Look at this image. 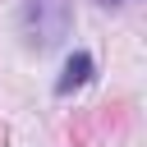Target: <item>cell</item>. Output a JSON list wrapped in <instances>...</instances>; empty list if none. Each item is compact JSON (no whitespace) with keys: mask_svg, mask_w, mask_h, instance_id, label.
I'll list each match as a JSON object with an SVG mask.
<instances>
[{"mask_svg":"<svg viewBox=\"0 0 147 147\" xmlns=\"http://www.w3.org/2000/svg\"><path fill=\"white\" fill-rule=\"evenodd\" d=\"M74 28V5L69 0H23V32H28V46L37 51H51L69 37Z\"/></svg>","mask_w":147,"mask_h":147,"instance_id":"6da1fadb","label":"cell"},{"mask_svg":"<svg viewBox=\"0 0 147 147\" xmlns=\"http://www.w3.org/2000/svg\"><path fill=\"white\" fill-rule=\"evenodd\" d=\"M87 78H92V55H87V51H74V55L64 60V74L55 78V92H60V96H69V92H74V87H83Z\"/></svg>","mask_w":147,"mask_h":147,"instance_id":"7a4b0ae2","label":"cell"},{"mask_svg":"<svg viewBox=\"0 0 147 147\" xmlns=\"http://www.w3.org/2000/svg\"><path fill=\"white\" fill-rule=\"evenodd\" d=\"M101 5H129V0H101Z\"/></svg>","mask_w":147,"mask_h":147,"instance_id":"3957f363","label":"cell"}]
</instances>
